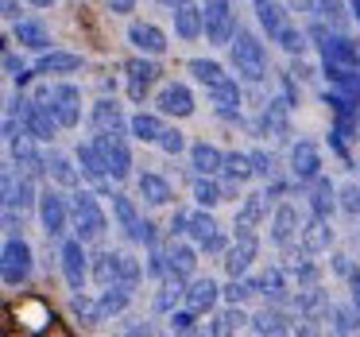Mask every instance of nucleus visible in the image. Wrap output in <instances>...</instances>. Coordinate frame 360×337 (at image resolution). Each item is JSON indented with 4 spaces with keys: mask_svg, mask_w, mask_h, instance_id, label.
<instances>
[{
    "mask_svg": "<svg viewBox=\"0 0 360 337\" xmlns=\"http://www.w3.org/2000/svg\"><path fill=\"white\" fill-rule=\"evenodd\" d=\"M4 144H8L12 163H16L24 174H32V179H47V155L39 151V140L27 132L24 120H20L16 113L4 117Z\"/></svg>",
    "mask_w": 360,
    "mask_h": 337,
    "instance_id": "nucleus-1",
    "label": "nucleus"
},
{
    "mask_svg": "<svg viewBox=\"0 0 360 337\" xmlns=\"http://www.w3.org/2000/svg\"><path fill=\"white\" fill-rule=\"evenodd\" d=\"M70 229H74V236H82L86 244H97L109 233V213L101 210L94 190H86V186L70 190Z\"/></svg>",
    "mask_w": 360,
    "mask_h": 337,
    "instance_id": "nucleus-2",
    "label": "nucleus"
},
{
    "mask_svg": "<svg viewBox=\"0 0 360 337\" xmlns=\"http://www.w3.org/2000/svg\"><path fill=\"white\" fill-rule=\"evenodd\" d=\"M229 66H233V74L240 82H248V86H259V82L267 78V47L259 43V35L252 32H236V39L229 43Z\"/></svg>",
    "mask_w": 360,
    "mask_h": 337,
    "instance_id": "nucleus-3",
    "label": "nucleus"
},
{
    "mask_svg": "<svg viewBox=\"0 0 360 337\" xmlns=\"http://www.w3.org/2000/svg\"><path fill=\"white\" fill-rule=\"evenodd\" d=\"M112 202V221H117V229L128 236L132 244H143V248H151V244H159V233L155 225H151L148 217H140V210H136V202L128 194H120V190H112L109 194Z\"/></svg>",
    "mask_w": 360,
    "mask_h": 337,
    "instance_id": "nucleus-4",
    "label": "nucleus"
},
{
    "mask_svg": "<svg viewBox=\"0 0 360 337\" xmlns=\"http://www.w3.org/2000/svg\"><path fill=\"white\" fill-rule=\"evenodd\" d=\"M35 210H39V225L47 233V241H63L66 229H70V198L63 194V186L47 182L39 190V205Z\"/></svg>",
    "mask_w": 360,
    "mask_h": 337,
    "instance_id": "nucleus-5",
    "label": "nucleus"
},
{
    "mask_svg": "<svg viewBox=\"0 0 360 337\" xmlns=\"http://www.w3.org/2000/svg\"><path fill=\"white\" fill-rule=\"evenodd\" d=\"M32 267H35L32 244H27L20 233H8L4 252H0V275H4V287H24V283L32 279Z\"/></svg>",
    "mask_w": 360,
    "mask_h": 337,
    "instance_id": "nucleus-6",
    "label": "nucleus"
},
{
    "mask_svg": "<svg viewBox=\"0 0 360 337\" xmlns=\"http://www.w3.org/2000/svg\"><path fill=\"white\" fill-rule=\"evenodd\" d=\"M58 264H63V279L70 291H86V283L94 279V275H89L94 256L86 252V241H82V236H63V241H58Z\"/></svg>",
    "mask_w": 360,
    "mask_h": 337,
    "instance_id": "nucleus-7",
    "label": "nucleus"
},
{
    "mask_svg": "<svg viewBox=\"0 0 360 337\" xmlns=\"http://www.w3.org/2000/svg\"><path fill=\"white\" fill-rule=\"evenodd\" d=\"M20 120H24V128L35 136L39 144H55V136H58V117H55V109L47 105V97H20V109H12Z\"/></svg>",
    "mask_w": 360,
    "mask_h": 337,
    "instance_id": "nucleus-8",
    "label": "nucleus"
},
{
    "mask_svg": "<svg viewBox=\"0 0 360 337\" xmlns=\"http://www.w3.org/2000/svg\"><path fill=\"white\" fill-rule=\"evenodd\" d=\"M35 97H47V105L55 109L63 128H78L82 125V89L74 82H55V86H39Z\"/></svg>",
    "mask_w": 360,
    "mask_h": 337,
    "instance_id": "nucleus-9",
    "label": "nucleus"
},
{
    "mask_svg": "<svg viewBox=\"0 0 360 337\" xmlns=\"http://www.w3.org/2000/svg\"><path fill=\"white\" fill-rule=\"evenodd\" d=\"M186 236L198 244V248L205 252V256H225V248H229V236H225V229L217 225V217H213L205 205H198L194 213H190V225H186Z\"/></svg>",
    "mask_w": 360,
    "mask_h": 337,
    "instance_id": "nucleus-10",
    "label": "nucleus"
},
{
    "mask_svg": "<svg viewBox=\"0 0 360 337\" xmlns=\"http://www.w3.org/2000/svg\"><path fill=\"white\" fill-rule=\"evenodd\" d=\"M205 43L210 47H229V43L236 39V12L229 0H205Z\"/></svg>",
    "mask_w": 360,
    "mask_h": 337,
    "instance_id": "nucleus-11",
    "label": "nucleus"
},
{
    "mask_svg": "<svg viewBox=\"0 0 360 337\" xmlns=\"http://www.w3.org/2000/svg\"><path fill=\"white\" fill-rule=\"evenodd\" d=\"M256 256H259V236L256 233H236L229 241L225 256H221V267H225L229 279H244V275L256 267Z\"/></svg>",
    "mask_w": 360,
    "mask_h": 337,
    "instance_id": "nucleus-12",
    "label": "nucleus"
},
{
    "mask_svg": "<svg viewBox=\"0 0 360 337\" xmlns=\"http://www.w3.org/2000/svg\"><path fill=\"white\" fill-rule=\"evenodd\" d=\"M97 151L105 155V167L117 182H124L132 174V148H128V136L124 132H94Z\"/></svg>",
    "mask_w": 360,
    "mask_h": 337,
    "instance_id": "nucleus-13",
    "label": "nucleus"
},
{
    "mask_svg": "<svg viewBox=\"0 0 360 337\" xmlns=\"http://www.w3.org/2000/svg\"><path fill=\"white\" fill-rule=\"evenodd\" d=\"M298 233H302V217H298V205L295 202H275L271 210V221H267V241L275 244V248H290V244L298 241Z\"/></svg>",
    "mask_w": 360,
    "mask_h": 337,
    "instance_id": "nucleus-14",
    "label": "nucleus"
},
{
    "mask_svg": "<svg viewBox=\"0 0 360 337\" xmlns=\"http://www.w3.org/2000/svg\"><path fill=\"white\" fill-rule=\"evenodd\" d=\"M287 171L298 186H310L314 179L321 174V148L314 140H295L287 151Z\"/></svg>",
    "mask_w": 360,
    "mask_h": 337,
    "instance_id": "nucleus-15",
    "label": "nucleus"
},
{
    "mask_svg": "<svg viewBox=\"0 0 360 337\" xmlns=\"http://www.w3.org/2000/svg\"><path fill=\"white\" fill-rule=\"evenodd\" d=\"M74 159H78V167H82V174H86V182L94 190H101L105 198L112 194V174H109V167H105V155L97 151V144L94 140H86V144H78V151H74Z\"/></svg>",
    "mask_w": 360,
    "mask_h": 337,
    "instance_id": "nucleus-16",
    "label": "nucleus"
},
{
    "mask_svg": "<svg viewBox=\"0 0 360 337\" xmlns=\"http://www.w3.org/2000/svg\"><path fill=\"white\" fill-rule=\"evenodd\" d=\"M155 109L163 113V117H174V120L194 117V109H198L194 89H190L186 82H167V86H159V94H155Z\"/></svg>",
    "mask_w": 360,
    "mask_h": 337,
    "instance_id": "nucleus-17",
    "label": "nucleus"
},
{
    "mask_svg": "<svg viewBox=\"0 0 360 337\" xmlns=\"http://www.w3.org/2000/svg\"><path fill=\"white\" fill-rule=\"evenodd\" d=\"M124 74H128V97H132L136 105H143V97L151 94V86L159 82V63L151 55H136L124 63Z\"/></svg>",
    "mask_w": 360,
    "mask_h": 337,
    "instance_id": "nucleus-18",
    "label": "nucleus"
},
{
    "mask_svg": "<svg viewBox=\"0 0 360 337\" xmlns=\"http://www.w3.org/2000/svg\"><path fill=\"white\" fill-rule=\"evenodd\" d=\"M205 97H210L213 113H217L221 120H240V82H236L233 74H225L221 82L205 86Z\"/></svg>",
    "mask_w": 360,
    "mask_h": 337,
    "instance_id": "nucleus-19",
    "label": "nucleus"
},
{
    "mask_svg": "<svg viewBox=\"0 0 360 337\" xmlns=\"http://www.w3.org/2000/svg\"><path fill=\"white\" fill-rule=\"evenodd\" d=\"M128 43H132L140 55H151V58L167 55V47H171L167 32L159 24H151V20H132V24H128Z\"/></svg>",
    "mask_w": 360,
    "mask_h": 337,
    "instance_id": "nucleus-20",
    "label": "nucleus"
},
{
    "mask_svg": "<svg viewBox=\"0 0 360 337\" xmlns=\"http://www.w3.org/2000/svg\"><path fill=\"white\" fill-rule=\"evenodd\" d=\"M290 109H295V105H290L287 97H271V101L259 109L256 132L259 136H271V140H287V136H290Z\"/></svg>",
    "mask_w": 360,
    "mask_h": 337,
    "instance_id": "nucleus-21",
    "label": "nucleus"
},
{
    "mask_svg": "<svg viewBox=\"0 0 360 337\" xmlns=\"http://www.w3.org/2000/svg\"><path fill=\"white\" fill-rule=\"evenodd\" d=\"M167 267H171L174 275H182V279H194L198 272V256H202V248H198L190 236H167Z\"/></svg>",
    "mask_w": 360,
    "mask_h": 337,
    "instance_id": "nucleus-22",
    "label": "nucleus"
},
{
    "mask_svg": "<svg viewBox=\"0 0 360 337\" xmlns=\"http://www.w3.org/2000/svg\"><path fill=\"white\" fill-rule=\"evenodd\" d=\"M225 298V287H221L217 279H210V275H194V279L186 283V298H182V306H190L194 314H210L217 310V303Z\"/></svg>",
    "mask_w": 360,
    "mask_h": 337,
    "instance_id": "nucleus-23",
    "label": "nucleus"
},
{
    "mask_svg": "<svg viewBox=\"0 0 360 337\" xmlns=\"http://www.w3.org/2000/svg\"><path fill=\"white\" fill-rule=\"evenodd\" d=\"M298 244H302L310 256H326V252L333 248V225H329V217L306 213V217H302V233H298Z\"/></svg>",
    "mask_w": 360,
    "mask_h": 337,
    "instance_id": "nucleus-24",
    "label": "nucleus"
},
{
    "mask_svg": "<svg viewBox=\"0 0 360 337\" xmlns=\"http://www.w3.org/2000/svg\"><path fill=\"white\" fill-rule=\"evenodd\" d=\"M171 16H174V35L182 43H194L205 35V8L198 0H182L179 8H171Z\"/></svg>",
    "mask_w": 360,
    "mask_h": 337,
    "instance_id": "nucleus-25",
    "label": "nucleus"
},
{
    "mask_svg": "<svg viewBox=\"0 0 360 337\" xmlns=\"http://www.w3.org/2000/svg\"><path fill=\"white\" fill-rule=\"evenodd\" d=\"M283 272L290 275V279L298 283V287H310V283H321V267L314 264V256L302 248V244H290V248H283Z\"/></svg>",
    "mask_w": 360,
    "mask_h": 337,
    "instance_id": "nucleus-26",
    "label": "nucleus"
},
{
    "mask_svg": "<svg viewBox=\"0 0 360 337\" xmlns=\"http://www.w3.org/2000/svg\"><path fill=\"white\" fill-rule=\"evenodd\" d=\"M264 221H267V194L264 190L259 194H244L236 213H233V229L236 233H259Z\"/></svg>",
    "mask_w": 360,
    "mask_h": 337,
    "instance_id": "nucleus-27",
    "label": "nucleus"
},
{
    "mask_svg": "<svg viewBox=\"0 0 360 337\" xmlns=\"http://www.w3.org/2000/svg\"><path fill=\"white\" fill-rule=\"evenodd\" d=\"M295 326H298V314H287L283 310V303H271V306H264L259 314H252V333H295Z\"/></svg>",
    "mask_w": 360,
    "mask_h": 337,
    "instance_id": "nucleus-28",
    "label": "nucleus"
},
{
    "mask_svg": "<svg viewBox=\"0 0 360 337\" xmlns=\"http://www.w3.org/2000/svg\"><path fill=\"white\" fill-rule=\"evenodd\" d=\"M86 70V58L82 55H70V51H43L39 55V63H35V74H43V78H63V74H82Z\"/></svg>",
    "mask_w": 360,
    "mask_h": 337,
    "instance_id": "nucleus-29",
    "label": "nucleus"
},
{
    "mask_svg": "<svg viewBox=\"0 0 360 337\" xmlns=\"http://www.w3.org/2000/svg\"><path fill=\"white\" fill-rule=\"evenodd\" d=\"M128 120L124 109H120L112 97H101V101H94V109H89V125H94V132H128Z\"/></svg>",
    "mask_w": 360,
    "mask_h": 337,
    "instance_id": "nucleus-30",
    "label": "nucleus"
},
{
    "mask_svg": "<svg viewBox=\"0 0 360 337\" xmlns=\"http://www.w3.org/2000/svg\"><path fill=\"white\" fill-rule=\"evenodd\" d=\"M252 326V314L244 310V303H229L225 310H213L210 326H205V333L213 337H225V333H240V329Z\"/></svg>",
    "mask_w": 360,
    "mask_h": 337,
    "instance_id": "nucleus-31",
    "label": "nucleus"
},
{
    "mask_svg": "<svg viewBox=\"0 0 360 337\" xmlns=\"http://www.w3.org/2000/svg\"><path fill=\"white\" fill-rule=\"evenodd\" d=\"M136 194H140L143 205H151V210L174 202V186L163 179V174H155V171H143L140 179H136Z\"/></svg>",
    "mask_w": 360,
    "mask_h": 337,
    "instance_id": "nucleus-32",
    "label": "nucleus"
},
{
    "mask_svg": "<svg viewBox=\"0 0 360 337\" xmlns=\"http://www.w3.org/2000/svg\"><path fill=\"white\" fill-rule=\"evenodd\" d=\"M12 39L20 43V47H27V51H51V32H47V24H39V20H32V16H24V20H16L12 24Z\"/></svg>",
    "mask_w": 360,
    "mask_h": 337,
    "instance_id": "nucleus-33",
    "label": "nucleus"
},
{
    "mask_svg": "<svg viewBox=\"0 0 360 337\" xmlns=\"http://www.w3.org/2000/svg\"><path fill=\"white\" fill-rule=\"evenodd\" d=\"M82 167H78V159H70V155H47V182H55V186H63V190H78L82 186Z\"/></svg>",
    "mask_w": 360,
    "mask_h": 337,
    "instance_id": "nucleus-34",
    "label": "nucleus"
},
{
    "mask_svg": "<svg viewBox=\"0 0 360 337\" xmlns=\"http://www.w3.org/2000/svg\"><path fill=\"white\" fill-rule=\"evenodd\" d=\"M306 210L318 213V217H333V210H337V186L326 179V174H318V179L306 186Z\"/></svg>",
    "mask_w": 360,
    "mask_h": 337,
    "instance_id": "nucleus-35",
    "label": "nucleus"
},
{
    "mask_svg": "<svg viewBox=\"0 0 360 337\" xmlns=\"http://www.w3.org/2000/svg\"><path fill=\"white\" fill-rule=\"evenodd\" d=\"M186 159H190V171L194 174H221V167H225V151L217 144H205V140L190 144Z\"/></svg>",
    "mask_w": 360,
    "mask_h": 337,
    "instance_id": "nucleus-36",
    "label": "nucleus"
},
{
    "mask_svg": "<svg viewBox=\"0 0 360 337\" xmlns=\"http://www.w3.org/2000/svg\"><path fill=\"white\" fill-rule=\"evenodd\" d=\"M252 12H256V20H259V27L267 32V39H279L283 35V27L290 24V16H287V8H283L279 0H252Z\"/></svg>",
    "mask_w": 360,
    "mask_h": 337,
    "instance_id": "nucleus-37",
    "label": "nucleus"
},
{
    "mask_svg": "<svg viewBox=\"0 0 360 337\" xmlns=\"http://www.w3.org/2000/svg\"><path fill=\"white\" fill-rule=\"evenodd\" d=\"M132 295H136V283H124V279H117V283H109V287H101V314H105V322L109 318H120V314L128 310V303H132Z\"/></svg>",
    "mask_w": 360,
    "mask_h": 337,
    "instance_id": "nucleus-38",
    "label": "nucleus"
},
{
    "mask_svg": "<svg viewBox=\"0 0 360 337\" xmlns=\"http://www.w3.org/2000/svg\"><path fill=\"white\" fill-rule=\"evenodd\" d=\"M163 128H167V117L163 113H132V120H128V136L132 140H140V144H159V136H163Z\"/></svg>",
    "mask_w": 360,
    "mask_h": 337,
    "instance_id": "nucleus-39",
    "label": "nucleus"
},
{
    "mask_svg": "<svg viewBox=\"0 0 360 337\" xmlns=\"http://www.w3.org/2000/svg\"><path fill=\"white\" fill-rule=\"evenodd\" d=\"M310 16L333 32H345L349 27V4L345 0H310Z\"/></svg>",
    "mask_w": 360,
    "mask_h": 337,
    "instance_id": "nucleus-40",
    "label": "nucleus"
},
{
    "mask_svg": "<svg viewBox=\"0 0 360 337\" xmlns=\"http://www.w3.org/2000/svg\"><path fill=\"white\" fill-rule=\"evenodd\" d=\"M186 283L190 279H182V275H167V279H159V295H155V310L159 314H174L179 310V303L186 298Z\"/></svg>",
    "mask_w": 360,
    "mask_h": 337,
    "instance_id": "nucleus-41",
    "label": "nucleus"
},
{
    "mask_svg": "<svg viewBox=\"0 0 360 337\" xmlns=\"http://www.w3.org/2000/svg\"><path fill=\"white\" fill-rule=\"evenodd\" d=\"M89 275H94L97 287H109V283H117V279H120V252H109V248L94 252Z\"/></svg>",
    "mask_w": 360,
    "mask_h": 337,
    "instance_id": "nucleus-42",
    "label": "nucleus"
},
{
    "mask_svg": "<svg viewBox=\"0 0 360 337\" xmlns=\"http://www.w3.org/2000/svg\"><path fill=\"white\" fill-rule=\"evenodd\" d=\"M70 314L82 322V326H101V322H105L101 298L86 295V291H74V295H70Z\"/></svg>",
    "mask_w": 360,
    "mask_h": 337,
    "instance_id": "nucleus-43",
    "label": "nucleus"
},
{
    "mask_svg": "<svg viewBox=\"0 0 360 337\" xmlns=\"http://www.w3.org/2000/svg\"><path fill=\"white\" fill-rule=\"evenodd\" d=\"M221 174L233 182H248L256 179V163H252V151H225V167H221Z\"/></svg>",
    "mask_w": 360,
    "mask_h": 337,
    "instance_id": "nucleus-44",
    "label": "nucleus"
},
{
    "mask_svg": "<svg viewBox=\"0 0 360 337\" xmlns=\"http://www.w3.org/2000/svg\"><path fill=\"white\" fill-rule=\"evenodd\" d=\"M329 329H333V333H356L360 329V306L356 303L329 306Z\"/></svg>",
    "mask_w": 360,
    "mask_h": 337,
    "instance_id": "nucleus-45",
    "label": "nucleus"
},
{
    "mask_svg": "<svg viewBox=\"0 0 360 337\" xmlns=\"http://www.w3.org/2000/svg\"><path fill=\"white\" fill-rule=\"evenodd\" d=\"M190 74H194V82L205 89V86H213V82H221L229 70L221 63H213V58H190Z\"/></svg>",
    "mask_w": 360,
    "mask_h": 337,
    "instance_id": "nucleus-46",
    "label": "nucleus"
},
{
    "mask_svg": "<svg viewBox=\"0 0 360 337\" xmlns=\"http://www.w3.org/2000/svg\"><path fill=\"white\" fill-rule=\"evenodd\" d=\"M337 210L345 213V217L360 221V182L349 179L345 186H337Z\"/></svg>",
    "mask_w": 360,
    "mask_h": 337,
    "instance_id": "nucleus-47",
    "label": "nucleus"
},
{
    "mask_svg": "<svg viewBox=\"0 0 360 337\" xmlns=\"http://www.w3.org/2000/svg\"><path fill=\"white\" fill-rule=\"evenodd\" d=\"M275 43H279V47L287 51L290 58H298V55H306V51H310V43H306V32H302V27L295 24V20H290V24L283 27V35H279V39H275Z\"/></svg>",
    "mask_w": 360,
    "mask_h": 337,
    "instance_id": "nucleus-48",
    "label": "nucleus"
},
{
    "mask_svg": "<svg viewBox=\"0 0 360 337\" xmlns=\"http://www.w3.org/2000/svg\"><path fill=\"white\" fill-rule=\"evenodd\" d=\"M155 148L163 151V155H186V151H190V140H186V132H182V128H171V125H167Z\"/></svg>",
    "mask_w": 360,
    "mask_h": 337,
    "instance_id": "nucleus-49",
    "label": "nucleus"
},
{
    "mask_svg": "<svg viewBox=\"0 0 360 337\" xmlns=\"http://www.w3.org/2000/svg\"><path fill=\"white\" fill-rule=\"evenodd\" d=\"M4 70H8V78L16 82V86H27V78L35 74V70H27V66H24V58H16L12 43H4Z\"/></svg>",
    "mask_w": 360,
    "mask_h": 337,
    "instance_id": "nucleus-50",
    "label": "nucleus"
},
{
    "mask_svg": "<svg viewBox=\"0 0 360 337\" xmlns=\"http://www.w3.org/2000/svg\"><path fill=\"white\" fill-rule=\"evenodd\" d=\"M143 272H148V264H143L140 256H132V252H120V279H124V283H136V287H140Z\"/></svg>",
    "mask_w": 360,
    "mask_h": 337,
    "instance_id": "nucleus-51",
    "label": "nucleus"
},
{
    "mask_svg": "<svg viewBox=\"0 0 360 337\" xmlns=\"http://www.w3.org/2000/svg\"><path fill=\"white\" fill-rule=\"evenodd\" d=\"M252 295H256V287L248 283V275H244V279H229V287H225V303H248Z\"/></svg>",
    "mask_w": 360,
    "mask_h": 337,
    "instance_id": "nucleus-52",
    "label": "nucleus"
},
{
    "mask_svg": "<svg viewBox=\"0 0 360 337\" xmlns=\"http://www.w3.org/2000/svg\"><path fill=\"white\" fill-rule=\"evenodd\" d=\"M252 163H256V179H271L275 174V155L264 148H252Z\"/></svg>",
    "mask_w": 360,
    "mask_h": 337,
    "instance_id": "nucleus-53",
    "label": "nucleus"
},
{
    "mask_svg": "<svg viewBox=\"0 0 360 337\" xmlns=\"http://www.w3.org/2000/svg\"><path fill=\"white\" fill-rule=\"evenodd\" d=\"M290 186H298V182H295V179H275V174H271V179H267V186H264L267 202H283Z\"/></svg>",
    "mask_w": 360,
    "mask_h": 337,
    "instance_id": "nucleus-54",
    "label": "nucleus"
},
{
    "mask_svg": "<svg viewBox=\"0 0 360 337\" xmlns=\"http://www.w3.org/2000/svg\"><path fill=\"white\" fill-rule=\"evenodd\" d=\"M194 318H198V314L190 310V306H186V310H174L171 314V329H174V333H198Z\"/></svg>",
    "mask_w": 360,
    "mask_h": 337,
    "instance_id": "nucleus-55",
    "label": "nucleus"
},
{
    "mask_svg": "<svg viewBox=\"0 0 360 337\" xmlns=\"http://www.w3.org/2000/svg\"><path fill=\"white\" fill-rule=\"evenodd\" d=\"M329 267H333V275H341L345 283H349V275L356 272V260L345 256V252H333V260H329Z\"/></svg>",
    "mask_w": 360,
    "mask_h": 337,
    "instance_id": "nucleus-56",
    "label": "nucleus"
},
{
    "mask_svg": "<svg viewBox=\"0 0 360 337\" xmlns=\"http://www.w3.org/2000/svg\"><path fill=\"white\" fill-rule=\"evenodd\" d=\"M190 213H194V210H182V205H179V210L171 213V225H167V236H186Z\"/></svg>",
    "mask_w": 360,
    "mask_h": 337,
    "instance_id": "nucleus-57",
    "label": "nucleus"
},
{
    "mask_svg": "<svg viewBox=\"0 0 360 337\" xmlns=\"http://www.w3.org/2000/svg\"><path fill=\"white\" fill-rule=\"evenodd\" d=\"M105 8L112 16H128V12H136V0H105Z\"/></svg>",
    "mask_w": 360,
    "mask_h": 337,
    "instance_id": "nucleus-58",
    "label": "nucleus"
},
{
    "mask_svg": "<svg viewBox=\"0 0 360 337\" xmlns=\"http://www.w3.org/2000/svg\"><path fill=\"white\" fill-rule=\"evenodd\" d=\"M0 8H4V20H8V27L16 24V20H24V8H20L16 0H4V4H0Z\"/></svg>",
    "mask_w": 360,
    "mask_h": 337,
    "instance_id": "nucleus-59",
    "label": "nucleus"
},
{
    "mask_svg": "<svg viewBox=\"0 0 360 337\" xmlns=\"http://www.w3.org/2000/svg\"><path fill=\"white\" fill-rule=\"evenodd\" d=\"M349 287H352V303L360 306V267H356V272L349 275Z\"/></svg>",
    "mask_w": 360,
    "mask_h": 337,
    "instance_id": "nucleus-60",
    "label": "nucleus"
},
{
    "mask_svg": "<svg viewBox=\"0 0 360 337\" xmlns=\"http://www.w3.org/2000/svg\"><path fill=\"white\" fill-rule=\"evenodd\" d=\"M27 4H32V8H51L55 0H27Z\"/></svg>",
    "mask_w": 360,
    "mask_h": 337,
    "instance_id": "nucleus-61",
    "label": "nucleus"
},
{
    "mask_svg": "<svg viewBox=\"0 0 360 337\" xmlns=\"http://www.w3.org/2000/svg\"><path fill=\"white\" fill-rule=\"evenodd\" d=\"M159 4H167V8H179L182 0H159Z\"/></svg>",
    "mask_w": 360,
    "mask_h": 337,
    "instance_id": "nucleus-62",
    "label": "nucleus"
},
{
    "mask_svg": "<svg viewBox=\"0 0 360 337\" xmlns=\"http://www.w3.org/2000/svg\"><path fill=\"white\" fill-rule=\"evenodd\" d=\"M356 241H360V229H356Z\"/></svg>",
    "mask_w": 360,
    "mask_h": 337,
    "instance_id": "nucleus-63",
    "label": "nucleus"
}]
</instances>
